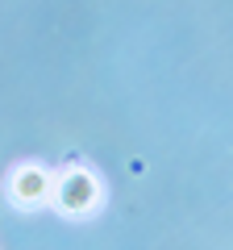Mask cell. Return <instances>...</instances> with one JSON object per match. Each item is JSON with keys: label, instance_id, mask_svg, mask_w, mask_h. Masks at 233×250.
I'll return each instance as SVG.
<instances>
[{"label": "cell", "instance_id": "1", "mask_svg": "<svg viewBox=\"0 0 233 250\" xmlns=\"http://www.w3.org/2000/svg\"><path fill=\"white\" fill-rule=\"evenodd\" d=\"M54 205L63 217H92L104 205V184L92 175L88 167H63L54 175Z\"/></svg>", "mask_w": 233, "mask_h": 250}, {"label": "cell", "instance_id": "2", "mask_svg": "<svg viewBox=\"0 0 233 250\" xmlns=\"http://www.w3.org/2000/svg\"><path fill=\"white\" fill-rule=\"evenodd\" d=\"M9 200L17 208H42L46 200H54V175L42 163H21L9 175Z\"/></svg>", "mask_w": 233, "mask_h": 250}]
</instances>
